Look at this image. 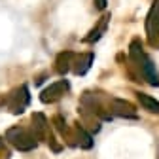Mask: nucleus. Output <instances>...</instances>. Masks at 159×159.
<instances>
[{
  "label": "nucleus",
  "instance_id": "1",
  "mask_svg": "<svg viewBox=\"0 0 159 159\" xmlns=\"http://www.w3.org/2000/svg\"><path fill=\"white\" fill-rule=\"evenodd\" d=\"M129 55L133 59V63L138 66L140 74L144 76V80L150 85H159V74L155 70V65L152 63V59L146 55V51L142 49V44L138 40H133L131 48H129Z\"/></svg>",
  "mask_w": 159,
  "mask_h": 159
},
{
  "label": "nucleus",
  "instance_id": "2",
  "mask_svg": "<svg viewBox=\"0 0 159 159\" xmlns=\"http://www.w3.org/2000/svg\"><path fill=\"white\" fill-rule=\"evenodd\" d=\"M146 32L152 46H159V0H153L146 17Z\"/></svg>",
  "mask_w": 159,
  "mask_h": 159
},
{
  "label": "nucleus",
  "instance_id": "3",
  "mask_svg": "<svg viewBox=\"0 0 159 159\" xmlns=\"http://www.w3.org/2000/svg\"><path fill=\"white\" fill-rule=\"evenodd\" d=\"M8 140L17 148V150H30L36 146L34 138L25 131V129H19V127H13L8 131Z\"/></svg>",
  "mask_w": 159,
  "mask_h": 159
},
{
  "label": "nucleus",
  "instance_id": "4",
  "mask_svg": "<svg viewBox=\"0 0 159 159\" xmlns=\"http://www.w3.org/2000/svg\"><path fill=\"white\" fill-rule=\"evenodd\" d=\"M68 89V84L65 82V80H61V82H57L53 85H49L44 93H42V102H51V101H57L61 95H65V91Z\"/></svg>",
  "mask_w": 159,
  "mask_h": 159
},
{
  "label": "nucleus",
  "instance_id": "5",
  "mask_svg": "<svg viewBox=\"0 0 159 159\" xmlns=\"http://www.w3.org/2000/svg\"><path fill=\"white\" fill-rule=\"evenodd\" d=\"M136 97H138V102H140L148 112H152V114H159V101L152 98V97L146 95V93H138Z\"/></svg>",
  "mask_w": 159,
  "mask_h": 159
},
{
  "label": "nucleus",
  "instance_id": "6",
  "mask_svg": "<svg viewBox=\"0 0 159 159\" xmlns=\"http://www.w3.org/2000/svg\"><path fill=\"white\" fill-rule=\"evenodd\" d=\"M91 63H93V53H87V55H82L78 59V66H74V74H78V76H82V74H85L87 70H89V66H91Z\"/></svg>",
  "mask_w": 159,
  "mask_h": 159
},
{
  "label": "nucleus",
  "instance_id": "7",
  "mask_svg": "<svg viewBox=\"0 0 159 159\" xmlns=\"http://www.w3.org/2000/svg\"><path fill=\"white\" fill-rule=\"evenodd\" d=\"M108 19H110V15H104L102 19H101V23H98L91 32H89V36L85 38V42H95V40H98L102 36V32L106 30V25H108Z\"/></svg>",
  "mask_w": 159,
  "mask_h": 159
},
{
  "label": "nucleus",
  "instance_id": "8",
  "mask_svg": "<svg viewBox=\"0 0 159 159\" xmlns=\"http://www.w3.org/2000/svg\"><path fill=\"white\" fill-rule=\"evenodd\" d=\"M70 59H72V53H70V51H66V53H61V55H59V61H57V70L61 72V74L68 70V61H70Z\"/></svg>",
  "mask_w": 159,
  "mask_h": 159
},
{
  "label": "nucleus",
  "instance_id": "9",
  "mask_svg": "<svg viewBox=\"0 0 159 159\" xmlns=\"http://www.w3.org/2000/svg\"><path fill=\"white\" fill-rule=\"evenodd\" d=\"M95 4H97V8H98V10H104L108 2H106V0H95Z\"/></svg>",
  "mask_w": 159,
  "mask_h": 159
}]
</instances>
